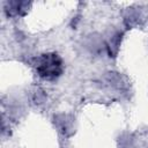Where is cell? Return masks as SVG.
<instances>
[{
	"mask_svg": "<svg viewBox=\"0 0 148 148\" xmlns=\"http://www.w3.org/2000/svg\"><path fill=\"white\" fill-rule=\"evenodd\" d=\"M35 69L39 77L47 81L56 80L64 72L62 59L54 52L43 53L36 59Z\"/></svg>",
	"mask_w": 148,
	"mask_h": 148,
	"instance_id": "obj_1",
	"label": "cell"
}]
</instances>
